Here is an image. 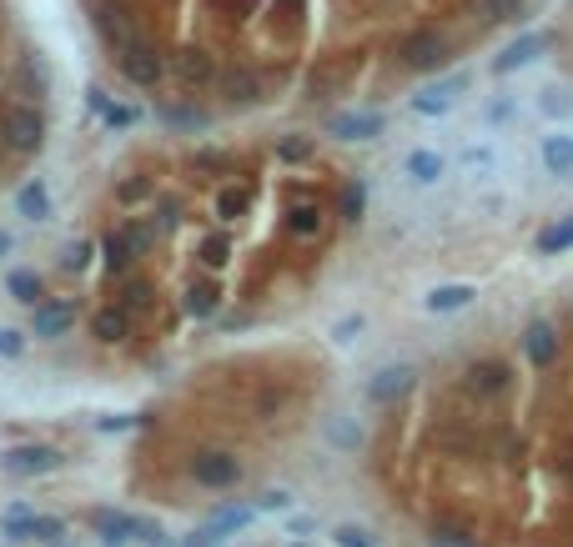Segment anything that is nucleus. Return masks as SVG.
Listing matches in <instances>:
<instances>
[{"instance_id":"1","label":"nucleus","mask_w":573,"mask_h":547,"mask_svg":"<svg viewBox=\"0 0 573 547\" xmlns=\"http://www.w3.org/2000/svg\"><path fill=\"white\" fill-rule=\"evenodd\" d=\"M152 241H156L152 221H121V226H111L106 237H101V257H106V267L116 271V277H126L131 261L152 251Z\"/></svg>"},{"instance_id":"2","label":"nucleus","mask_w":573,"mask_h":547,"mask_svg":"<svg viewBox=\"0 0 573 547\" xmlns=\"http://www.w3.org/2000/svg\"><path fill=\"white\" fill-rule=\"evenodd\" d=\"M91 527H96V537L106 547H126V542H152L156 523H146V517H131V513H116V507H96L91 513Z\"/></svg>"},{"instance_id":"3","label":"nucleus","mask_w":573,"mask_h":547,"mask_svg":"<svg viewBox=\"0 0 573 547\" xmlns=\"http://www.w3.org/2000/svg\"><path fill=\"white\" fill-rule=\"evenodd\" d=\"M448 55H453V41H448L443 31H433V25L402 35V45H398V61L408 65V71H438Z\"/></svg>"},{"instance_id":"4","label":"nucleus","mask_w":573,"mask_h":547,"mask_svg":"<svg viewBox=\"0 0 573 547\" xmlns=\"http://www.w3.org/2000/svg\"><path fill=\"white\" fill-rule=\"evenodd\" d=\"M116 65H121V75H126L131 86H156V81L166 75V55L156 51L152 41H141V35L116 51Z\"/></svg>"},{"instance_id":"5","label":"nucleus","mask_w":573,"mask_h":547,"mask_svg":"<svg viewBox=\"0 0 573 547\" xmlns=\"http://www.w3.org/2000/svg\"><path fill=\"white\" fill-rule=\"evenodd\" d=\"M0 136H5V146L11 151H41L45 141V116L35 106H11L5 116H0Z\"/></svg>"},{"instance_id":"6","label":"nucleus","mask_w":573,"mask_h":547,"mask_svg":"<svg viewBox=\"0 0 573 547\" xmlns=\"http://www.w3.org/2000/svg\"><path fill=\"white\" fill-rule=\"evenodd\" d=\"M0 527L15 542H61L65 537V523L61 517H45V513H11V517H0Z\"/></svg>"},{"instance_id":"7","label":"nucleus","mask_w":573,"mask_h":547,"mask_svg":"<svg viewBox=\"0 0 573 547\" xmlns=\"http://www.w3.org/2000/svg\"><path fill=\"white\" fill-rule=\"evenodd\" d=\"M192 477L202 487H237L242 483V462L232 457V452H196L192 457Z\"/></svg>"},{"instance_id":"8","label":"nucleus","mask_w":573,"mask_h":547,"mask_svg":"<svg viewBox=\"0 0 573 547\" xmlns=\"http://www.w3.org/2000/svg\"><path fill=\"white\" fill-rule=\"evenodd\" d=\"M463 392L473 402H498L503 392H509V366L503 362H473L463 372Z\"/></svg>"},{"instance_id":"9","label":"nucleus","mask_w":573,"mask_h":547,"mask_svg":"<svg viewBox=\"0 0 573 547\" xmlns=\"http://www.w3.org/2000/svg\"><path fill=\"white\" fill-rule=\"evenodd\" d=\"M96 31L106 35L111 51H121L126 41H136V15H131V5H121V0H101L96 5Z\"/></svg>"},{"instance_id":"10","label":"nucleus","mask_w":573,"mask_h":547,"mask_svg":"<svg viewBox=\"0 0 573 547\" xmlns=\"http://www.w3.org/2000/svg\"><path fill=\"white\" fill-rule=\"evenodd\" d=\"M468 91V75H448V81H433V86H422L418 96H412V111L418 116H443V111H453V101Z\"/></svg>"},{"instance_id":"11","label":"nucleus","mask_w":573,"mask_h":547,"mask_svg":"<svg viewBox=\"0 0 573 547\" xmlns=\"http://www.w3.org/2000/svg\"><path fill=\"white\" fill-rule=\"evenodd\" d=\"M172 75L182 86H206V81H217V61H212L202 45H186V51L172 55Z\"/></svg>"},{"instance_id":"12","label":"nucleus","mask_w":573,"mask_h":547,"mask_svg":"<svg viewBox=\"0 0 573 547\" xmlns=\"http://www.w3.org/2000/svg\"><path fill=\"white\" fill-rule=\"evenodd\" d=\"M5 473H15V477H35V473H55L61 467V452L55 447H15V452H5Z\"/></svg>"},{"instance_id":"13","label":"nucleus","mask_w":573,"mask_h":547,"mask_svg":"<svg viewBox=\"0 0 573 547\" xmlns=\"http://www.w3.org/2000/svg\"><path fill=\"white\" fill-rule=\"evenodd\" d=\"M71 322H76V301H35L31 307L35 337H65V327Z\"/></svg>"},{"instance_id":"14","label":"nucleus","mask_w":573,"mask_h":547,"mask_svg":"<svg viewBox=\"0 0 573 547\" xmlns=\"http://www.w3.org/2000/svg\"><path fill=\"white\" fill-rule=\"evenodd\" d=\"M523 357H529L533 366H553V357H558V337H553L548 322H533L529 332H523Z\"/></svg>"},{"instance_id":"15","label":"nucleus","mask_w":573,"mask_h":547,"mask_svg":"<svg viewBox=\"0 0 573 547\" xmlns=\"http://www.w3.org/2000/svg\"><path fill=\"white\" fill-rule=\"evenodd\" d=\"M322 226H327V211L317 201H297L292 211H287V231H292L297 241H312L322 237Z\"/></svg>"},{"instance_id":"16","label":"nucleus","mask_w":573,"mask_h":547,"mask_svg":"<svg viewBox=\"0 0 573 547\" xmlns=\"http://www.w3.org/2000/svg\"><path fill=\"white\" fill-rule=\"evenodd\" d=\"M217 307H222V291L212 287V281H196V287H186V297H182V311L186 317H196V322L217 317Z\"/></svg>"},{"instance_id":"17","label":"nucleus","mask_w":573,"mask_h":547,"mask_svg":"<svg viewBox=\"0 0 573 547\" xmlns=\"http://www.w3.org/2000/svg\"><path fill=\"white\" fill-rule=\"evenodd\" d=\"M91 332H96V342H121V337L131 332V311L126 307H101L96 317H91Z\"/></svg>"},{"instance_id":"18","label":"nucleus","mask_w":573,"mask_h":547,"mask_svg":"<svg viewBox=\"0 0 573 547\" xmlns=\"http://www.w3.org/2000/svg\"><path fill=\"white\" fill-rule=\"evenodd\" d=\"M408 386H412V366H388V372L372 376L368 397H372V402H392V397H402Z\"/></svg>"},{"instance_id":"19","label":"nucleus","mask_w":573,"mask_h":547,"mask_svg":"<svg viewBox=\"0 0 573 547\" xmlns=\"http://www.w3.org/2000/svg\"><path fill=\"white\" fill-rule=\"evenodd\" d=\"M543 45H548V41H543V35H523V41H513V45H509V51L498 55V61H493V71H498V75H509V71H519V65H529V61H533V55H538V51H543Z\"/></svg>"},{"instance_id":"20","label":"nucleus","mask_w":573,"mask_h":547,"mask_svg":"<svg viewBox=\"0 0 573 547\" xmlns=\"http://www.w3.org/2000/svg\"><path fill=\"white\" fill-rule=\"evenodd\" d=\"M473 297H478V291L468 287V281H458V287H438V291H428V297H422V307L443 317V311H463Z\"/></svg>"},{"instance_id":"21","label":"nucleus","mask_w":573,"mask_h":547,"mask_svg":"<svg viewBox=\"0 0 573 547\" xmlns=\"http://www.w3.org/2000/svg\"><path fill=\"white\" fill-rule=\"evenodd\" d=\"M538 156H543V166H548L553 176H568L573 171V136H543Z\"/></svg>"},{"instance_id":"22","label":"nucleus","mask_w":573,"mask_h":547,"mask_svg":"<svg viewBox=\"0 0 573 547\" xmlns=\"http://www.w3.org/2000/svg\"><path fill=\"white\" fill-rule=\"evenodd\" d=\"M15 211H21L25 221H45V216H51V191H45L41 181L21 186V196H15Z\"/></svg>"},{"instance_id":"23","label":"nucleus","mask_w":573,"mask_h":547,"mask_svg":"<svg viewBox=\"0 0 573 547\" xmlns=\"http://www.w3.org/2000/svg\"><path fill=\"white\" fill-rule=\"evenodd\" d=\"M568 247H573V216H563L548 231H538V257H558V251H568Z\"/></svg>"},{"instance_id":"24","label":"nucleus","mask_w":573,"mask_h":547,"mask_svg":"<svg viewBox=\"0 0 573 547\" xmlns=\"http://www.w3.org/2000/svg\"><path fill=\"white\" fill-rule=\"evenodd\" d=\"M247 206H252V186H222V191H217V216H222V221L247 216Z\"/></svg>"},{"instance_id":"25","label":"nucleus","mask_w":573,"mask_h":547,"mask_svg":"<svg viewBox=\"0 0 573 547\" xmlns=\"http://www.w3.org/2000/svg\"><path fill=\"white\" fill-rule=\"evenodd\" d=\"M408 176L412 181H422V186H433L438 176H443V156H438V151H412L408 156Z\"/></svg>"},{"instance_id":"26","label":"nucleus","mask_w":573,"mask_h":547,"mask_svg":"<svg viewBox=\"0 0 573 547\" xmlns=\"http://www.w3.org/2000/svg\"><path fill=\"white\" fill-rule=\"evenodd\" d=\"M222 91H227V101H257L262 96V81H257V71H227Z\"/></svg>"},{"instance_id":"27","label":"nucleus","mask_w":573,"mask_h":547,"mask_svg":"<svg viewBox=\"0 0 573 547\" xmlns=\"http://www.w3.org/2000/svg\"><path fill=\"white\" fill-rule=\"evenodd\" d=\"M332 131L342 141H362V136H378L382 121L378 116H332Z\"/></svg>"},{"instance_id":"28","label":"nucleus","mask_w":573,"mask_h":547,"mask_svg":"<svg viewBox=\"0 0 573 547\" xmlns=\"http://www.w3.org/2000/svg\"><path fill=\"white\" fill-rule=\"evenodd\" d=\"M252 523V507H227V513H217L212 523L202 527V537H222V532H232V527H247Z\"/></svg>"},{"instance_id":"29","label":"nucleus","mask_w":573,"mask_h":547,"mask_svg":"<svg viewBox=\"0 0 573 547\" xmlns=\"http://www.w3.org/2000/svg\"><path fill=\"white\" fill-rule=\"evenodd\" d=\"M91 106H96V116L106 121V126H131V121H136V111L111 106V101H106V91H91Z\"/></svg>"},{"instance_id":"30","label":"nucleus","mask_w":573,"mask_h":547,"mask_svg":"<svg viewBox=\"0 0 573 547\" xmlns=\"http://www.w3.org/2000/svg\"><path fill=\"white\" fill-rule=\"evenodd\" d=\"M11 297L15 301H41V277H35V271H11Z\"/></svg>"},{"instance_id":"31","label":"nucleus","mask_w":573,"mask_h":547,"mask_svg":"<svg viewBox=\"0 0 573 547\" xmlns=\"http://www.w3.org/2000/svg\"><path fill=\"white\" fill-rule=\"evenodd\" d=\"M146 301H152V281L131 277L126 287H121V307H126V311H141V307H146Z\"/></svg>"},{"instance_id":"32","label":"nucleus","mask_w":573,"mask_h":547,"mask_svg":"<svg viewBox=\"0 0 573 547\" xmlns=\"http://www.w3.org/2000/svg\"><path fill=\"white\" fill-rule=\"evenodd\" d=\"M227 257H232V241L227 237H206L202 241V267H227Z\"/></svg>"},{"instance_id":"33","label":"nucleus","mask_w":573,"mask_h":547,"mask_svg":"<svg viewBox=\"0 0 573 547\" xmlns=\"http://www.w3.org/2000/svg\"><path fill=\"white\" fill-rule=\"evenodd\" d=\"M277 156H282V161H307V156H312V141H307V136H282L277 141Z\"/></svg>"},{"instance_id":"34","label":"nucleus","mask_w":573,"mask_h":547,"mask_svg":"<svg viewBox=\"0 0 573 547\" xmlns=\"http://www.w3.org/2000/svg\"><path fill=\"white\" fill-rule=\"evenodd\" d=\"M519 11V0H478V21H509V15Z\"/></svg>"},{"instance_id":"35","label":"nucleus","mask_w":573,"mask_h":547,"mask_svg":"<svg viewBox=\"0 0 573 547\" xmlns=\"http://www.w3.org/2000/svg\"><path fill=\"white\" fill-rule=\"evenodd\" d=\"M337 211H342V221H362V186H347L342 191V201H337Z\"/></svg>"},{"instance_id":"36","label":"nucleus","mask_w":573,"mask_h":547,"mask_svg":"<svg viewBox=\"0 0 573 547\" xmlns=\"http://www.w3.org/2000/svg\"><path fill=\"white\" fill-rule=\"evenodd\" d=\"M121 201H146V196H152V181H146V176H131V181H121Z\"/></svg>"},{"instance_id":"37","label":"nucleus","mask_w":573,"mask_h":547,"mask_svg":"<svg viewBox=\"0 0 573 547\" xmlns=\"http://www.w3.org/2000/svg\"><path fill=\"white\" fill-rule=\"evenodd\" d=\"M86 257H91V247H86V241H76V247H65L61 267H65V271H81V267H86Z\"/></svg>"},{"instance_id":"38","label":"nucleus","mask_w":573,"mask_h":547,"mask_svg":"<svg viewBox=\"0 0 573 547\" xmlns=\"http://www.w3.org/2000/svg\"><path fill=\"white\" fill-rule=\"evenodd\" d=\"M337 547H372V537L362 527H337Z\"/></svg>"},{"instance_id":"39","label":"nucleus","mask_w":573,"mask_h":547,"mask_svg":"<svg viewBox=\"0 0 573 547\" xmlns=\"http://www.w3.org/2000/svg\"><path fill=\"white\" fill-rule=\"evenodd\" d=\"M21 337H15V332H0V357H21Z\"/></svg>"},{"instance_id":"40","label":"nucleus","mask_w":573,"mask_h":547,"mask_svg":"<svg viewBox=\"0 0 573 547\" xmlns=\"http://www.w3.org/2000/svg\"><path fill=\"white\" fill-rule=\"evenodd\" d=\"M176 221H182V201H162V231L176 226Z\"/></svg>"},{"instance_id":"41","label":"nucleus","mask_w":573,"mask_h":547,"mask_svg":"<svg viewBox=\"0 0 573 547\" xmlns=\"http://www.w3.org/2000/svg\"><path fill=\"white\" fill-rule=\"evenodd\" d=\"M558 473L573 477V447H563V462H558Z\"/></svg>"},{"instance_id":"42","label":"nucleus","mask_w":573,"mask_h":547,"mask_svg":"<svg viewBox=\"0 0 573 547\" xmlns=\"http://www.w3.org/2000/svg\"><path fill=\"white\" fill-rule=\"evenodd\" d=\"M5 251H11V237H5V231H0V257H5Z\"/></svg>"},{"instance_id":"43","label":"nucleus","mask_w":573,"mask_h":547,"mask_svg":"<svg viewBox=\"0 0 573 547\" xmlns=\"http://www.w3.org/2000/svg\"><path fill=\"white\" fill-rule=\"evenodd\" d=\"M5 151H11V146H5V136H0V161H5Z\"/></svg>"},{"instance_id":"44","label":"nucleus","mask_w":573,"mask_h":547,"mask_svg":"<svg viewBox=\"0 0 573 547\" xmlns=\"http://www.w3.org/2000/svg\"><path fill=\"white\" fill-rule=\"evenodd\" d=\"M156 547H172V542H156Z\"/></svg>"},{"instance_id":"45","label":"nucleus","mask_w":573,"mask_h":547,"mask_svg":"<svg viewBox=\"0 0 573 547\" xmlns=\"http://www.w3.org/2000/svg\"><path fill=\"white\" fill-rule=\"evenodd\" d=\"M292 547H307V542H292Z\"/></svg>"}]
</instances>
